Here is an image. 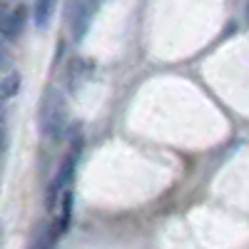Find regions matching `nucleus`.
Returning a JSON list of instances; mask_svg holds the SVG:
<instances>
[{"instance_id":"nucleus-7","label":"nucleus","mask_w":249,"mask_h":249,"mask_svg":"<svg viewBox=\"0 0 249 249\" xmlns=\"http://www.w3.org/2000/svg\"><path fill=\"white\" fill-rule=\"evenodd\" d=\"M5 147V132H3V122H0V152Z\"/></svg>"},{"instance_id":"nucleus-1","label":"nucleus","mask_w":249,"mask_h":249,"mask_svg":"<svg viewBox=\"0 0 249 249\" xmlns=\"http://www.w3.org/2000/svg\"><path fill=\"white\" fill-rule=\"evenodd\" d=\"M68 130V110H65V100H62L55 90H48L40 105V132L48 140L57 142Z\"/></svg>"},{"instance_id":"nucleus-5","label":"nucleus","mask_w":249,"mask_h":249,"mask_svg":"<svg viewBox=\"0 0 249 249\" xmlns=\"http://www.w3.org/2000/svg\"><path fill=\"white\" fill-rule=\"evenodd\" d=\"M18 80H20V77H18L15 72H13L10 77H5V80H3L5 85L0 88V95H3V97H8V95H15V92H18Z\"/></svg>"},{"instance_id":"nucleus-3","label":"nucleus","mask_w":249,"mask_h":249,"mask_svg":"<svg viewBox=\"0 0 249 249\" xmlns=\"http://www.w3.org/2000/svg\"><path fill=\"white\" fill-rule=\"evenodd\" d=\"M55 13V0H35V8H33V20L40 30H45L53 20Z\"/></svg>"},{"instance_id":"nucleus-2","label":"nucleus","mask_w":249,"mask_h":249,"mask_svg":"<svg viewBox=\"0 0 249 249\" xmlns=\"http://www.w3.org/2000/svg\"><path fill=\"white\" fill-rule=\"evenodd\" d=\"M25 28V10L20 8H0V33L15 40Z\"/></svg>"},{"instance_id":"nucleus-4","label":"nucleus","mask_w":249,"mask_h":249,"mask_svg":"<svg viewBox=\"0 0 249 249\" xmlns=\"http://www.w3.org/2000/svg\"><path fill=\"white\" fill-rule=\"evenodd\" d=\"M70 214H72V195L65 192L62 195V217H60V230H65L70 224Z\"/></svg>"},{"instance_id":"nucleus-6","label":"nucleus","mask_w":249,"mask_h":249,"mask_svg":"<svg viewBox=\"0 0 249 249\" xmlns=\"http://www.w3.org/2000/svg\"><path fill=\"white\" fill-rule=\"evenodd\" d=\"M8 62H10V60H8V55H5L3 50H0V70H8V68H10Z\"/></svg>"},{"instance_id":"nucleus-8","label":"nucleus","mask_w":249,"mask_h":249,"mask_svg":"<svg viewBox=\"0 0 249 249\" xmlns=\"http://www.w3.org/2000/svg\"><path fill=\"white\" fill-rule=\"evenodd\" d=\"M3 117H5L3 115V95H0V122H3Z\"/></svg>"}]
</instances>
